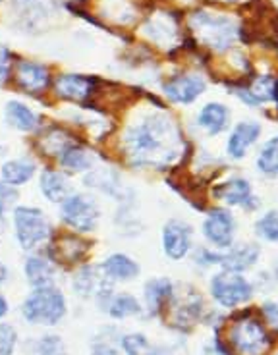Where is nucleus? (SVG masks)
Listing matches in <instances>:
<instances>
[{
  "label": "nucleus",
  "instance_id": "58836bf2",
  "mask_svg": "<svg viewBox=\"0 0 278 355\" xmlns=\"http://www.w3.org/2000/svg\"><path fill=\"white\" fill-rule=\"evenodd\" d=\"M2 155H4V147L0 145V157H2Z\"/></svg>",
  "mask_w": 278,
  "mask_h": 355
},
{
  "label": "nucleus",
  "instance_id": "393cba45",
  "mask_svg": "<svg viewBox=\"0 0 278 355\" xmlns=\"http://www.w3.org/2000/svg\"><path fill=\"white\" fill-rule=\"evenodd\" d=\"M228 120H230V110L223 103H209L201 108L198 116V124L207 130L209 135H218L220 132H225Z\"/></svg>",
  "mask_w": 278,
  "mask_h": 355
},
{
  "label": "nucleus",
  "instance_id": "39448f33",
  "mask_svg": "<svg viewBox=\"0 0 278 355\" xmlns=\"http://www.w3.org/2000/svg\"><path fill=\"white\" fill-rule=\"evenodd\" d=\"M191 27L203 43L211 44L216 51H225L238 35V26L226 16H215L205 10H198L191 16Z\"/></svg>",
  "mask_w": 278,
  "mask_h": 355
},
{
  "label": "nucleus",
  "instance_id": "f3484780",
  "mask_svg": "<svg viewBox=\"0 0 278 355\" xmlns=\"http://www.w3.org/2000/svg\"><path fill=\"white\" fill-rule=\"evenodd\" d=\"M93 91V80L76 76V73H66L60 76L56 81V93L58 97L72 101V103H83L87 101Z\"/></svg>",
  "mask_w": 278,
  "mask_h": 355
},
{
  "label": "nucleus",
  "instance_id": "1a4fd4ad",
  "mask_svg": "<svg viewBox=\"0 0 278 355\" xmlns=\"http://www.w3.org/2000/svg\"><path fill=\"white\" fill-rule=\"evenodd\" d=\"M215 197L228 207L242 205L245 211H257V197L253 196L252 184L245 178H230L215 187Z\"/></svg>",
  "mask_w": 278,
  "mask_h": 355
},
{
  "label": "nucleus",
  "instance_id": "6e6552de",
  "mask_svg": "<svg viewBox=\"0 0 278 355\" xmlns=\"http://www.w3.org/2000/svg\"><path fill=\"white\" fill-rule=\"evenodd\" d=\"M205 240L218 249L232 248L236 236V218L228 209H211L203 220Z\"/></svg>",
  "mask_w": 278,
  "mask_h": 355
},
{
  "label": "nucleus",
  "instance_id": "412c9836",
  "mask_svg": "<svg viewBox=\"0 0 278 355\" xmlns=\"http://www.w3.org/2000/svg\"><path fill=\"white\" fill-rule=\"evenodd\" d=\"M16 78H18L19 87L26 89L27 93H41L49 87V81H51L49 70L35 62H19Z\"/></svg>",
  "mask_w": 278,
  "mask_h": 355
},
{
  "label": "nucleus",
  "instance_id": "e433bc0d",
  "mask_svg": "<svg viewBox=\"0 0 278 355\" xmlns=\"http://www.w3.org/2000/svg\"><path fill=\"white\" fill-rule=\"evenodd\" d=\"M6 313H8V302H6V297L0 293V319H2Z\"/></svg>",
  "mask_w": 278,
  "mask_h": 355
},
{
  "label": "nucleus",
  "instance_id": "4468645a",
  "mask_svg": "<svg viewBox=\"0 0 278 355\" xmlns=\"http://www.w3.org/2000/svg\"><path fill=\"white\" fill-rule=\"evenodd\" d=\"M228 253L220 255L218 265L225 270H232V272H243L247 268H252L257 259H259V245L255 243H240V245H232L228 248Z\"/></svg>",
  "mask_w": 278,
  "mask_h": 355
},
{
  "label": "nucleus",
  "instance_id": "7ed1b4c3",
  "mask_svg": "<svg viewBox=\"0 0 278 355\" xmlns=\"http://www.w3.org/2000/svg\"><path fill=\"white\" fill-rule=\"evenodd\" d=\"M24 319L29 324H41V327H54L64 319L66 315V300L60 290L54 286L51 288H39L33 290L26 297L21 305Z\"/></svg>",
  "mask_w": 278,
  "mask_h": 355
},
{
  "label": "nucleus",
  "instance_id": "2eb2a0df",
  "mask_svg": "<svg viewBox=\"0 0 278 355\" xmlns=\"http://www.w3.org/2000/svg\"><path fill=\"white\" fill-rule=\"evenodd\" d=\"M24 275H26L27 282L33 290L39 288H51L54 286L56 280V270L51 265V261L41 255H29L24 265Z\"/></svg>",
  "mask_w": 278,
  "mask_h": 355
},
{
  "label": "nucleus",
  "instance_id": "ddd939ff",
  "mask_svg": "<svg viewBox=\"0 0 278 355\" xmlns=\"http://www.w3.org/2000/svg\"><path fill=\"white\" fill-rule=\"evenodd\" d=\"M87 249H89V243L78 238V236H62L49 245V257L53 261H58V263L73 265V263H78L85 257Z\"/></svg>",
  "mask_w": 278,
  "mask_h": 355
},
{
  "label": "nucleus",
  "instance_id": "9b49d317",
  "mask_svg": "<svg viewBox=\"0 0 278 355\" xmlns=\"http://www.w3.org/2000/svg\"><path fill=\"white\" fill-rule=\"evenodd\" d=\"M261 135V124L259 122H253V120H243L240 124H236L230 135H228V141H226V153L232 157V159L240 160L243 159L247 151L252 149V145Z\"/></svg>",
  "mask_w": 278,
  "mask_h": 355
},
{
  "label": "nucleus",
  "instance_id": "cd10ccee",
  "mask_svg": "<svg viewBox=\"0 0 278 355\" xmlns=\"http://www.w3.org/2000/svg\"><path fill=\"white\" fill-rule=\"evenodd\" d=\"M255 234L261 240L269 241V243H277L278 241V211H267L261 216L259 220L255 222Z\"/></svg>",
  "mask_w": 278,
  "mask_h": 355
},
{
  "label": "nucleus",
  "instance_id": "20e7f679",
  "mask_svg": "<svg viewBox=\"0 0 278 355\" xmlns=\"http://www.w3.org/2000/svg\"><path fill=\"white\" fill-rule=\"evenodd\" d=\"M12 220H14V236L21 249L33 251L51 240L53 226L49 216L41 209L24 207V205L16 207L12 213Z\"/></svg>",
  "mask_w": 278,
  "mask_h": 355
},
{
  "label": "nucleus",
  "instance_id": "7c9ffc66",
  "mask_svg": "<svg viewBox=\"0 0 278 355\" xmlns=\"http://www.w3.org/2000/svg\"><path fill=\"white\" fill-rule=\"evenodd\" d=\"M18 334L14 327L10 324H0V355H12L16 349Z\"/></svg>",
  "mask_w": 278,
  "mask_h": 355
},
{
  "label": "nucleus",
  "instance_id": "aec40b11",
  "mask_svg": "<svg viewBox=\"0 0 278 355\" xmlns=\"http://www.w3.org/2000/svg\"><path fill=\"white\" fill-rule=\"evenodd\" d=\"M174 300V286L166 278H155L145 284V302L151 315H159Z\"/></svg>",
  "mask_w": 278,
  "mask_h": 355
},
{
  "label": "nucleus",
  "instance_id": "4c0bfd02",
  "mask_svg": "<svg viewBox=\"0 0 278 355\" xmlns=\"http://www.w3.org/2000/svg\"><path fill=\"white\" fill-rule=\"evenodd\" d=\"M8 280V266L0 263V284H4Z\"/></svg>",
  "mask_w": 278,
  "mask_h": 355
},
{
  "label": "nucleus",
  "instance_id": "f257e3e1",
  "mask_svg": "<svg viewBox=\"0 0 278 355\" xmlns=\"http://www.w3.org/2000/svg\"><path fill=\"white\" fill-rule=\"evenodd\" d=\"M124 143L128 157L134 164L162 168L178 157L182 137L172 118L147 114L128 128Z\"/></svg>",
  "mask_w": 278,
  "mask_h": 355
},
{
  "label": "nucleus",
  "instance_id": "473e14b6",
  "mask_svg": "<svg viewBox=\"0 0 278 355\" xmlns=\"http://www.w3.org/2000/svg\"><path fill=\"white\" fill-rule=\"evenodd\" d=\"M16 199H18L16 187L10 186V184L0 180V201H4V203H14Z\"/></svg>",
  "mask_w": 278,
  "mask_h": 355
},
{
  "label": "nucleus",
  "instance_id": "423d86ee",
  "mask_svg": "<svg viewBox=\"0 0 278 355\" xmlns=\"http://www.w3.org/2000/svg\"><path fill=\"white\" fill-rule=\"evenodd\" d=\"M60 218L72 230L93 232L101 218L99 205L89 193H70L60 203Z\"/></svg>",
  "mask_w": 278,
  "mask_h": 355
},
{
  "label": "nucleus",
  "instance_id": "b1692460",
  "mask_svg": "<svg viewBox=\"0 0 278 355\" xmlns=\"http://www.w3.org/2000/svg\"><path fill=\"white\" fill-rule=\"evenodd\" d=\"M56 159H58V164L68 172H85L93 168L95 164V155L87 147H81L76 141L70 143Z\"/></svg>",
  "mask_w": 278,
  "mask_h": 355
},
{
  "label": "nucleus",
  "instance_id": "9d476101",
  "mask_svg": "<svg viewBox=\"0 0 278 355\" xmlns=\"http://www.w3.org/2000/svg\"><path fill=\"white\" fill-rule=\"evenodd\" d=\"M193 232L191 226L182 220H168L162 228V249L166 257L172 261H180L189 253L191 249Z\"/></svg>",
  "mask_w": 278,
  "mask_h": 355
},
{
  "label": "nucleus",
  "instance_id": "c9c22d12",
  "mask_svg": "<svg viewBox=\"0 0 278 355\" xmlns=\"http://www.w3.org/2000/svg\"><path fill=\"white\" fill-rule=\"evenodd\" d=\"M8 203H4V201H0V226H4V222H6V214H8Z\"/></svg>",
  "mask_w": 278,
  "mask_h": 355
},
{
  "label": "nucleus",
  "instance_id": "f03ea898",
  "mask_svg": "<svg viewBox=\"0 0 278 355\" xmlns=\"http://www.w3.org/2000/svg\"><path fill=\"white\" fill-rule=\"evenodd\" d=\"M216 347L225 355H265L270 336L263 320L242 313L230 319L225 338L216 336Z\"/></svg>",
  "mask_w": 278,
  "mask_h": 355
},
{
  "label": "nucleus",
  "instance_id": "c85d7f7f",
  "mask_svg": "<svg viewBox=\"0 0 278 355\" xmlns=\"http://www.w3.org/2000/svg\"><path fill=\"white\" fill-rule=\"evenodd\" d=\"M122 349L126 355H159L157 347H153L144 334H126L122 338Z\"/></svg>",
  "mask_w": 278,
  "mask_h": 355
},
{
  "label": "nucleus",
  "instance_id": "dca6fc26",
  "mask_svg": "<svg viewBox=\"0 0 278 355\" xmlns=\"http://www.w3.org/2000/svg\"><path fill=\"white\" fill-rule=\"evenodd\" d=\"M103 275L107 276L108 280H118V282H128L139 276V265L134 259L128 257L124 253H112L108 255L103 265H101Z\"/></svg>",
  "mask_w": 278,
  "mask_h": 355
},
{
  "label": "nucleus",
  "instance_id": "c756f323",
  "mask_svg": "<svg viewBox=\"0 0 278 355\" xmlns=\"http://www.w3.org/2000/svg\"><path fill=\"white\" fill-rule=\"evenodd\" d=\"M35 355H68L64 349V342L56 334L43 336L35 346Z\"/></svg>",
  "mask_w": 278,
  "mask_h": 355
},
{
  "label": "nucleus",
  "instance_id": "4be33fe9",
  "mask_svg": "<svg viewBox=\"0 0 278 355\" xmlns=\"http://www.w3.org/2000/svg\"><path fill=\"white\" fill-rule=\"evenodd\" d=\"M35 172L37 164L33 160L12 159L6 160V162L0 166V180L14 187L26 186L27 182H31V178L35 176Z\"/></svg>",
  "mask_w": 278,
  "mask_h": 355
},
{
  "label": "nucleus",
  "instance_id": "a211bd4d",
  "mask_svg": "<svg viewBox=\"0 0 278 355\" xmlns=\"http://www.w3.org/2000/svg\"><path fill=\"white\" fill-rule=\"evenodd\" d=\"M39 187H41L43 197L51 203H62L64 199L70 196V189H72L68 176L51 168H45L41 172Z\"/></svg>",
  "mask_w": 278,
  "mask_h": 355
},
{
  "label": "nucleus",
  "instance_id": "ea45409f",
  "mask_svg": "<svg viewBox=\"0 0 278 355\" xmlns=\"http://www.w3.org/2000/svg\"><path fill=\"white\" fill-rule=\"evenodd\" d=\"M277 280H278V268H277Z\"/></svg>",
  "mask_w": 278,
  "mask_h": 355
},
{
  "label": "nucleus",
  "instance_id": "f704fd0d",
  "mask_svg": "<svg viewBox=\"0 0 278 355\" xmlns=\"http://www.w3.org/2000/svg\"><path fill=\"white\" fill-rule=\"evenodd\" d=\"M91 355H120V352L110 344H95L91 349Z\"/></svg>",
  "mask_w": 278,
  "mask_h": 355
},
{
  "label": "nucleus",
  "instance_id": "5701e85b",
  "mask_svg": "<svg viewBox=\"0 0 278 355\" xmlns=\"http://www.w3.org/2000/svg\"><path fill=\"white\" fill-rule=\"evenodd\" d=\"M4 114H6V122L14 130H19V132L24 133H31L39 128V116L27 107V105L19 103V101H8L6 108H4Z\"/></svg>",
  "mask_w": 278,
  "mask_h": 355
},
{
  "label": "nucleus",
  "instance_id": "0eeeda50",
  "mask_svg": "<svg viewBox=\"0 0 278 355\" xmlns=\"http://www.w3.org/2000/svg\"><path fill=\"white\" fill-rule=\"evenodd\" d=\"M211 295L223 307H238L247 303L253 295V286L243 278L242 272L223 270L211 278Z\"/></svg>",
  "mask_w": 278,
  "mask_h": 355
},
{
  "label": "nucleus",
  "instance_id": "2f4dec72",
  "mask_svg": "<svg viewBox=\"0 0 278 355\" xmlns=\"http://www.w3.org/2000/svg\"><path fill=\"white\" fill-rule=\"evenodd\" d=\"M263 315H265V319L269 322L270 327L275 330H278V303H272V302H267L263 307Z\"/></svg>",
  "mask_w": 278,
  "mask_h": 355
},
{
  "label": "nucleus",
  "instance_id": "72a5a7b5",
  "mask_svg": "<svg viewBox=\"0 0 278 355\" xmlns=\"http://www.w3.org/2000/svg\"><path fill=\"white\" fill-rule=\"evenodd\" d=\"M10 73V53L0 46V83H4Z\"/></svg>",
  "mask_w": 278,
  "mask_h": 355
},
{
  "label": "nucleus",
  "instance_id": "a878e982",
  "mask_svg": "<svg viewBox=\"0 0 278 355\" xmlns=\"http://www.w3.org/2000/svg\"><path fill=\"white\" fill-rule=\"evenodd\" d=\"M257 170L265 176H278V135L263 143L257 153Z\"/></svg>",
  "mask_w": 278,
  "mask_h": 355
},
{
  "label": "nucleus",
  "instance_id": "bb28decb",
  "mask_svg": "<svg viewBox=\"0 0 278 355\" xmlns=\"http://www.w3.org/2000/svg\"><path fill=\"white\" fill-rule=\"evenodd\" d=\"M107 313L112 319H126L132 315H139L141 313V305L130 293H118L112 295L107 305Z\"/></svg>",
  "mask_w": 278,
  "mask_h": 355
},
{
  "label": "nucleus",
  "instance_id": "6ab92c4d",
  "mask_svg": "<svg viewBox=\"0 0 278 355\" xmlns=\"http://www.w3.org/2000/svg\"><path fill=\"white\" fill-rule=\"evenodd\" d=\"M108 278L103 275V270L85 266L73 275V292L80 293L81 297H91V295H99L108 288Z\"/></svg>",
  "mask_w": 278,
  "mask_h": 355
},
{
  "label": "nucleus",
  "instance_id": "f8f14e48",
  "mask_svg": "<svg viewBox=\"0 0 278 355\" xmlns=\"http://www.w3.org/2000/svg\"><path fill=\"white\" fill-rule=\"evenodd\" d=\"M164 95L180 103V105H191L199 95L205 93V81L199 76H178L164 85Z\"/></svg>",
  "mask_w": 278,
  "mask_h": 355
}]
</instances>
